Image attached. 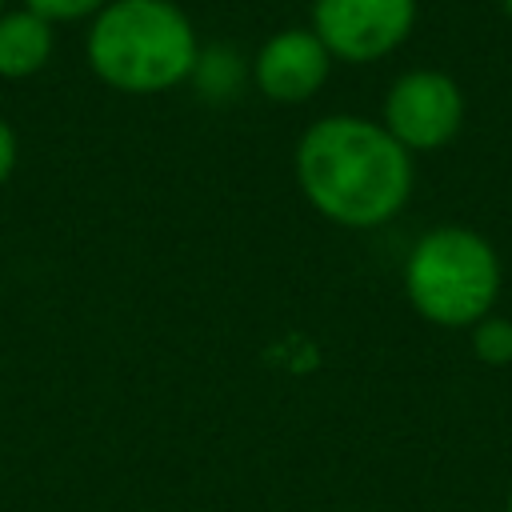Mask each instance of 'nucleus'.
<instances>
[{
  "label": "nucleus",
  "mask_w": 512,
  "mask_h": 512,
  "mask_svg": "<svg viewBox=\"0 0 512 512\" xmlns=\"http://www.w3.org/2000/svg\"><path fill=\"white\" fill-rule=\"evenodd\" d=\"M332 64L312 28H280L252 56V84L272 104H304L328 84Z\"/></svg>",
  "instance_id": "423d86ee"
},
{
  "label": "nucleus",
  "mask_w": 512,
  "mask_h": 512,
  "mask_svg": "<svg viewBox=\"0 0 512 512\" xmlns=\"http://www.w3.org/2000/svg\"><path fill=\"white\" fill-rule=\"evenodd\" d=\"M200 36L176 0H108L84 32L92 76L124 96H160L188 84Z\"/></svg>",
  "instance_id": "f03ea898"
},
{
  "label": "nucleus",
  "mask_w": 512,
  "mask_h": 512,
  "mask_svg": "<svg viewBox=\"0 0 512 512\" xmlns=\"http://www.w3.org/2000/svg\"><path fill=\"white\" fill-rule=\"evenodd\" d=\"M380 124L404 152H436L464 128V92L440 68H408L388 84Z\"/></svg>",
  "instance_id": "20e7f679"
},
{
  "label": "nucleus",
  "mask_w": 512,
  "mask_h": 512,
  "mask_svg": "<svg viewBox=\"0 0 512 512\" xmlns=\"http://www.w3.org/2000/svg\"><path fill=\"white\" fill-rule=\"evenodd\" d=\"M56 52V28L28 8L0 16V80H32Z\"/></svg>",
  "instance_id": "0eeeda50"
},
{
  "label": "nucleus",
  "mask_w": 512,
  "mask_h": 512,
  "mask_svg": "<svg viewBox=\"0 0 512 512\" xmlns=\"http://www.w3.org/2000/svg\"><path fill=\"white\" fill-rule=\"evenodd\" d=\"M4 12H8V0H0V16H4Z\"/></svg>",
  "instance_id": "ddd939ff"
},
{
  "label": "nucleus",
  "mask_w": 512,
  "mask_h": 512,
  "mask_svg": "<svg viewBox=\"0 0 512 512\" xmlns=\"http://www.w3.org/2000/svg\"><path fill=\"white\" fill-rule=\"evenodd\" d=\"M252 80V64H244V56L232 44H200L196 68L188 76V84L200 92V100L208 104H228L244 92V84Z\"/></svg>",
  "instance_id": "6e6552de"
},
{
  "label": "nucleus",
  "mask_w": 512,
  "mask_h": 512,
  "mask_svg": "<svg viewBox=\"0 0 512 512\" xmlns=\"http://www.w3.org/2000/svg\"><path fill=\"white\" fill-rule=\"evenodd\" d=\"M500 8H504V16H508V24H512V0H500Z\"/></svg>",
  "instance_id": "f8f14e48"
},
{
  "label": "nucleus",
  "mask_w": 512,
  "mask_h": 512,
  "mask_svg": "<svg viewBox=\"0 0 512 512\" xmlns=\"http://www.w3.org/2000/svg\"><path fill=\"white\" fill-rule=\"evenodd\" d=\"M108 0H20V8L36 12L40 20H48L52 28L56 24H84L92 20Z\"/></svg>",
  "instance_id": "9d476101"
},
{
  "label": "nucleus",
  "mask_w": 512,
  "mask_h": 512,
  "mask_svg": "<svg viewBox=\"0 0 512 512\" xmlns=\"http://www.w3.org/2000/svg\"><path fill=\"white\" fill-rule=\"evenodd\" d=\"M404 296L436 328H472L500 296V256L476 228H428L404 260Z\"/></svg>",
  "instance_id": "7ed1b4c3"
},
{
  "label": "nucleus",
  "mask_w": 512,
  "mask_h": 512,
  "mask_svg": "<svg viewBox=\"0 0 512 512\" xmlns=\"http://www.w3.org/2000/svg\"><path fill=\"white\" fill-rule=\"evenodd\" d=\"M508 512H512V488H508Z\"/></svg>",
  "instance_id": "4468645a"
},
{
  "label": "nucleus",
  "mask_w": 512,
  "mask_h": 512,
  "mask_svg": "<svg viewBox=\"0 0 512 512\" xmlns=\"http://www.w3.org/2000/svg\"><path fill=\"white\" fill-rule=\"evenodd\" d=\"M16 160H20V140H16L12 124H8V120H0V188L12 180Z\"/></svg>",
  "instance_id": "9b49d317"
},
{
  "label": "nucleus",
  "mask_w": 512,
  "mask_h": 512,
  "mask_svg": "<svg viewBox=\"0 0 512 512\" xmlns=\"http://www.w3.org/2000/svg\"><path fill=\"white\" fill-rule=\"evenodd\" d=\"M472 352L488 368L512 364V320L508 316H496V312H488L484 320H476L472 324Z\"/></svg>",
  "instance_id": "1a4fd4ad"
},
{
  "label": "nucleus",
  "mask_w": 512,
  "mask_h": 512,
  "mask_svg": "<svg viewBox=\"0 0 512 512\" xmlns=\"http://www.w3.org/2000/svg\"><path fill=\"white\" fill-rule=\"evenodd\" d=\"M292 172L308 208L356 232L396 220L416 184L412 152H404L380 120L356 112L312 120L296 140Z\"/></svg>",
  "instance_id": "f257e3e1"
},
{
  "label": "nucleus",
  "mask_w": 512,
  "mask_h": 512,
  "mask_svg": "<svg viewBox=\"0 0 512 512\" xmlns=\"http://www.w3.org/2000/svg\"><path fill=\"white\" fill-rule=\"evenodd\" d=\"M308 28L340 64H376L416 28V0H312Z\"/></svg>",
  "instance_id": "39448f33"
}]
</instances>
